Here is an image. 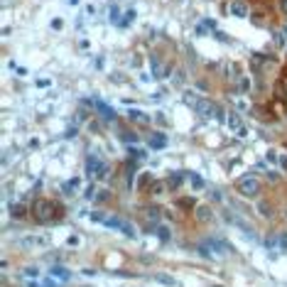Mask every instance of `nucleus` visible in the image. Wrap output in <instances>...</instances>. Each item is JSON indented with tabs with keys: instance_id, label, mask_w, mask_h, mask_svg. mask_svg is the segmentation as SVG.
<instances>
[{
	"instance_id": "1",
	"label": "nucleus",
	"mask_w": 287,
	"mask_h": 287,
	"mask_svg": "<svg viewBox=\"0 0 287 287\" xmlns=\"http://www.w3.org/2000/svg\"><path fill=\"white\" fill-rule=\"evenodd\" d=\"M224 219L229 221L231 226H236V229L241 231L243 236H248L250 241H258V233H255V229L250 226V224H248V221H246V219H243V216H241V213H238V211L224 209Z\"/></svg>"
},
{
	"instance_id": "2",
	"label": "nucleus",
	"mask_w": 287,
	"mask_h": 287,
	"mask_svg": "<svg viewBox=\"0 0 287 287\" xmlns=\"http://www.w3.org/2000/svg\"><path fill=\"white\" fill-rule=\"evenodd\" d=\"M54 209H59L54 201H49V199H37L35 206H32V216H35L37 224H49V221L54 219Z\"/></svg>"
},
{
	"instance_id": "3",
	"label": "nucleus",
	"mask_w": 287,
	"mask_h": 287,
	"mask_svg": "<svg viewBox=\"0 0 287 287\" xmlns=\"http://www.w3.org/2000/svg\"><path fill=\"white\" fill-rule=\"evenodd\" d=\"M52 243V238L47 233H27V236H20L18 246L25 250H35V248H47Z\"/></svg>"
},
{
	"instance_id": "4",
	"label": "nucleus",
	"mask_w": 287,
	"mask_h": 287,
	"mask_svg": "<svg viewBox=\"0 0 287 287\" xmlns=\"http://www.w3.org/2000/svg\"><path fill=\"white\" fill-rule=\"evenodd\" d=\"M236 189H238L241 196L253 199V196H258V194H260V179H258L255 174H246V177H241V179L236 182Z\"/></svg>"
},
{
	"instance_id": "5",
	"label": "nucleus",
	"mask_w": 287,
	"mask_h": 287,
	"mask_svg": "<svg viewBox=\"0 0 287 287\" xmlns=\"http://www.w3.org/2000/svg\"><path fill=\"white\" fill-rule=\"evenodd\" d=\"M86 172L91 174L94 179H103V177H108V165L103 160H98V157H89L86 160Z\"/></svg>"
},
{
	"instance_id": "6",
	"label": "nucleus",
	"mask_w": 287,
	"mask_h": 287,
	"mask_svg": "<svg viewBox=\"0 0 287 287\" xmlns=\"http://www.w3.org/2000/svg\"><path fill=\"white\" fill-rule=\"evenodd\" d=\"M103 226H111V229H118L120 233H125L128 238H135L137 233L135 229L128 224V221H123V219H118V216H106V221H103Z\"/></svg>"
},
{
	"instance_id": "7",
	"label": "nucleus",
	"mask_w": 287,
	"mask_h": 287,
	"mask_svg": "<svg viewBox=\"0 0 287 287\" xmlns=\"http://www.w3.org/2000/svg\"><path fill=\"white\" fill-rule=\"evenodd\" d=\"M213 206H209V204H201V206H196L194 209V219L199 221V224H211L213 221Z\"/></svg>"
},
{
	"instance_id": "8",
	"label": "nucleus",
	"mask_w": 287,
	"mask_h": 287,
	"mask_svg": "<svg viewBox=\"0 0 287 287\" xmlns=\"http://www.w3.org/2000/svg\"><path fill=\"white\" fill-rule=\"evenodd\" d=\"M226 125H229L236 135H241V137L246 135V128H243V123H241V118H238L236 111H229V113H226Z\"/></svg>"
},
{
	"instance_id": "9",
	"label": "nucleus",
	"mask_w": 287,
	"mask_h": 287,
	"mask_svg": "<svg viewBox=\"0 0 287 287\" xmlns=\"http://www.w3.org/2000/svg\"><path fill=\"white\" fill-rule=\"evenodd\" d=\"M229 13L233 15V18H248V3L246 0H231L229 5Z\"/></svg>"
},
{
	"instance_id": "10",
	"label": "nucleus",
	"mask_w": 287,
	"mask_h": 287,
	"mask_svg": "<svg viewBox=\"0 0 287 287\" xmlns=\"http://www.w3.org/2000/svg\"><path fill=\"white\" fill-rule=\"evenodd\" d=\"M184 177H187V184H189L194 191H204V189H206V182H204V179H201L196 172H187Z\"/></svg>"
},
{
	"instance_id": "11",
	"label": "nucleus",
	"mask_w": 287,
	"mask_h": 287,
	"mask_svg": "<svg viewBox=\"0 0 287 287\" xmlns=\"http://www.w3.org/2000/svg\"><path fill=\"white\" fill-rule=\"evenodd\" d=\"M150 148H153V150H165V148H167V137L162 133L150 135Z\"/></svg>"
},
{
	"instance_id": "12",
	"label": "nucleus",
	"mask_w": 287,
	"mask_h": 287,
	"mask_svg": "<svg viewBox=\"0 0 287 287\" xmlns=\"http://www.w3.org/2000/svg\"><path fill=\"white\" fill-rule=\"evenodd\" d=\"M153 280L155 282H160V285H165V287H177V280H174L172 275H165V272H155Z\"/></svg>"
},
{
	"instance_id": "13",
	"label": "nucleus",
	"mask_w": 287,
	"mask_h": 287,
	"mask_svg": "<svg viewBox=\"0 0 287 287\" xmlns=\"http://www.w3.org/2000/svg\"><path fill=\"white\" fill-rule=\"evenodd\" d=\"M128 118H130L133 123H150V115L137 111V108H130V111H128Z\"/></svg>"
},
{
	"instance_id": "14",
	"label": "nucleus",
	"mask_w": 287,
	"mask_h": 287,
	"mask_svg": "<svg viewBox=\"0 0 287 287\" xmlns=\"http://www.w3.org/2000/svg\"><path fill=\"white\" fill-rule=\"evenodd\" d=\"M84 246V236L81 233H69L66 236V248H81Z\"/></svg>"
},
{
	"instance_id": "15",
	"label": "nucleus",
	"mask_w": 287,
	"mask_h": 287,
	"mask_svg": "<svg viewBox=\"0 0 287 287\" xmlns=\"http://www.w3.org/2000/svg\"><path fill=\"white\" fill-rule=\"evenodd\" d=\"M150 69H153V77H157V79H162L165 74H167V71L162 69V61H160L157 57H150Z\"/></svg>"
},
{
	"instance_id": "16",
	"label": "nucleus",
	"mask_w": 287,
	"mask_h": 287,
	"mask_svg": "<svg viewBox=\"0 0 287 287\" xmlns=\"http://www.w3.org/2000/svg\"><path fill=\"white\" fill-rule=\"evenodd\" d=\"M79 187H81V179L74 177V179H69V182L64 184V194H66V196H71V194H77V191H79Z\"/></svg>"
},
{
	"instance_id": "17",
	"label": "nucleus",
	"mask_w": 287,
	"mask_h": 287,
	"mask_svg": "<svg viewBox=\"0 0 287 287\" xmlns=\"http://www.w3.org/2000/svg\"><path fill=\"white\" fill-rule=\"evenodd\" d=\"M96 108H98V113L103 115V118H108V120H111V118H115L113 108H111V106H106V103H101V101H96Z\"/></svg>"
},
{
	"instance_id": "18",
	"label": "nucleus",
	"mask_w": 287,
	"mask_h": 287,
	"mask_svg": "<svg viewBox=\"0 0 287 287\" xmlns=\"http://www.w3.org/2000/svg\"><path fill=\"white\" fill-rule=\"evenodd\" d=\"M49 272H52V277H57V280H69V277H71V272H69V270L59 268V265H54Z\"/></svg>"
},
{
	"instance_id": "19",
	"label": "nucleus",
	"mask_w": 287,
	"mask_h": 287,
	"mask_svg": "<svg viewBox=\"0 0 287 287\" xmlns=\"http://www.w3.org/2000/svg\"><path fill=\"white\" fill-rule=\"evenodd\" d=\"M182 179H187V177H184L182 172H174V174H170V177H167V184H170L172 189H177V187L182 184Z\"/></svg>"
},
{
	"instance_id": "20",
	"label": "nucleus",
	"mask_w": 287,
	"mask_h": 287,
	"mask_svg": "<svg viewBox=\"0 0 287 287\" xmlns=\"http://www.w3.org/2000/svg\"><path fill=\"white\" fill-rule=\"evenodd\" d=\"M135 18H137V13H135L133 8H130V10H125V15H123V20H120V25H118V27H128Z\"/></svg>"
},
{
	"instance_id": "21",
	"label": "nucleus",
	"mask_w": 287,
	"mask_h": 287,
	"mask_svg": "<svg viewBox=\"0 0 287 287\" xmlns=\"http://www.w3.org/2000/svg\"><path fill=\"white\" fill-rule=\"evenodd\" d=\"M277 170L287 172V153H285V150H280V153H277Z\"/></svg>"
},
{
	"instance_id": "22",
	"label": "nucleus",
	"mask_w": 287,
	"mask_h": 287,
	"mask_svg": "<svg viewBox=\"0 0 287 287\" xmlns=\"http://www.w3.org/2000/svg\"><path fill=\"white\" fill-rule=\"evenodd\" d=\"M108 18H111V22H115V25H120V8H118V5H111V15H108Z\"/></svg>"
},
{
	"instance_id": "23",
	"label": "nucleus",
	"mask_w": 287,
	"mask_h": 287,
	"mask_svg": "<svg viewBox=\"0 0 287 287\" xmlns=\"http://www.w3.org/2000/svg\"><path fill=\"white\" fill-rule=\"evenodd\" d=\"M10 213H13V219H22V216H25L27 211H25V206H22V204H13Z\"/></svg>"
},
{
	"instance_id": "24",
	"label": "nucleus",
	"mask_w": 287,
	"mask_h": 287,
	"mask_svg": "<svg viewBox=\"0 0 287 287\" xmlns=\"http://www.w3.org/2000/svg\"><path fill=\"white\" fill-rule=\"evenodd\" d=\"M248 89H250V79L241 77L238 79V91H241V94H248Z\"/></svg>"
},
{
	"instance_id": "25",
	"label": "nucleus",
	"mask_w": 287,
	"mask_h": 287,
	"mask_svg": "<svg viewBox=\"0 0 287 287\" xmlns=\"http://www.w3.org/2000/svg\"><path fill=\"white\" fill-rule=\"evenodd\" d=\"M150 191H153L155 196H162V194H165V184H162V182H155L153 187H150Z\"/></svg>"
},
{
	"instance_id": "26",
	"label": "nucleus",
	"mask_w": 287,
	"mask_h": 287,
	"mask_svg": "<svg viewBox=\"0 0 287 287\" xmlns=\"http://www.w3.org/2000/svg\"><path fill=\"white\" fill-rule=\"evenodd\" d=\"M145 216H148L150 221H157V219H160V209H157V206H150V209L145 211Z\"/></svg>"
},
{
	"instance_id": "27",
	"label": "nucleus",
	"mask_w": 287,
	"mask_h": 287,
	"mask_svg": "<svg viewBox=\"0 0 287 287\" xmlns=\"http://www.w3.org/2000/svg\"><path fill=\"white\" fill-rule=\"evenodd\" d=\"M106 199H108V189H101V191H98V194L94 196V204H103Z\"/></svg>"
},
{
	"instance_id": "28",
	"label": "nucleus",
	"mask_w": 287,
	"mask_h": 287,
	"mask_svg": "<svg viewBox=\"0 0 287 287\" xmlns=\"http://www.w3.org/2000/svg\"><path fill=\"white\" fill-rule=\"evenodd\" d=\"M258 209H260V216H265V219L272 216V206H268V204H258Z\"/></svg>"
},
{
	"instance_id": "29",
	"label": "nucleus",
	"mask_w": 287,
	"mask_h": 287,
	"mask_svg": "<svg viewBox=\"0 0 287 287\" xmlns=\"http://www.w3.org/2000/svg\"><path fill=\"white\" fill-rule=\"evenodd\" d=\"M265 157H268V162L272 165V167H277V153H275V150H268Z\"/></svg>"
},
{
	"instance_id": "30",
	"label": "nucleus",
	"mask_w": 287,
	"mask_h": 287,
	"mask_svg": "<svg viewBox=\"0 0 287 287\" xmlns=\"http://www.w3.org/2000/svg\"><path fill=\"white\" fill-rule=\"evenodd\" d=\"M280 253H287V231L280 233Z\"/></svg>"
},
{
	"instance_id": "31",
	"label": "nucleus",
	"mask_w": 287,
	"mask_h": 287,
	"mask_svg": "<svg viewBox=\"0 0 287 287\" xmlns=\"http://www.w3.org/2000/svg\"><path fill=\"white\" fill-rule=\"evenodd\" d=\"M25 275H27V277H39V268H32V265H30V268H25Z\"/></svg>"
},
{
	"instance_id": "32",
	"label": "nucleus",
	"mask_w": 287,
	"mask_h": 287,
	"mask_svg": "<svg viewBox=\"0 0 287 287\" xmlns=\"http://www.w3.org/2000/svg\"><path fill=\"white\" fill-rule=\"evenodd\" d=\"M49 25H52V30H61V27H64V20H61V18H54L52 22H49Z\"/></svg>"
},
{
	"instance_id": "33",
	"label": "nucleus",
	"mask_w": 287,
	"mask_h": 287,
	"mask_svg": "<svg viewBox=\"0 0 287 287\" xmlns=\"http://www.w3.org/2000/svg\"><path fill=\"white\" fill-rule=\"evenodd\" d=\"M182 81H184V71H177V74H174V84H177V86H179V84H182Z\"/></svg>"
},
{
	"instance_id": "34",
	"label": "nucleus",
	"mask_w": 287,
	"mask_h": 287,
	"mask_svg": "<svg viewBox=\"0 0 287 287\" xmlns=\"http://www.w3.org/2000/svg\"><path fill=\"white\" fill-rule=\"evenodd\" d=\"M236 106H238V111H246V108H248V103H246V101H241V98L236 101Z\"/></svg>"
},
{
	"instance_id": "35",
	"label": "nucleus",
	"mask_w": 287,
	"mask_h": 287,
	"mask_svg": "<svg viewBox=\"0 0 287 287\" xmlns=\"http://www.w3.org/2000/svg\"><path fill=\"white\" fill-rule=\"evenodd\" d=\"M148 179H150V177H148V174H142V177H140V182H137V187H140V189H142V187H145V184H148Z\"/></svg>"
},
{
	"instance_id": "36",
	"label": "nucleus",
	"mask_w": 287,
	"mask_h": 287,
	"mask_svg": "<svg viewBox=\"0 0 287 287\" xmlns=\"http://www.w3.org/2000/svg\"><path fill=\"white\" fill-rule=\"evenodd\" d=\"M37 86H39V89H44V86H49V81H47V79H39Z\"/></svg>"
},
{
	"instance_id": "37",
	"label": "nucleus",
	"mask_w": 287,
	"mask_h": 287,
	"mask_svg": "<svg viewBox=\"0 0 287 287\" xmlns=\"http://www.w3.org/2000/svg\"><path fill=\"white\" fill-rule=\"evenodd\" d=\"M280 10H282V13H287V0H280Z\"/></svg>"
},
{
	"instance_id": "38",
	"label": "nucleus",
	"mask_w": 287,
	"mask_h": 287,
	"mask_svg": "<svg viewBox=\"0 0 287 287\" xmlns=\"http://www.w3.org/2000/svg\"><path fill=\"white\" fill-rule=\"evenodd\" d=\"M282 35H285V39H287V25H285V27H282Z\"/></svg>"
},
{
	"instance_id": "39",
	"label": "nucleus",
	"mask_w": 287,
	"mask_h": 287,
	"mask_svg": "<svg viewBox=\"0 0 287 287\" xmlns=\"http://www.w3.org/2000/svg\"><path fill=\"white\" fill-rule=\"evenodd\" d=\"M69 3H71V5H77V3H79V0H69Z\"/></svg>"
}]
</instances>
